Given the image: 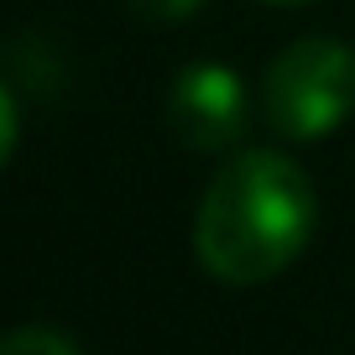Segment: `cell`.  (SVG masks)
Returning <instances> with one entry per match:
<instances>
[{"mask_svg":"<svg viewBox=\"0 0 355 355\" xmlns=\"http://www.w3.org/2000/svg\"><path fill=\"white\" fill-rule=\"evenodd\" d=\"M266 125L288 141H313L355 110V47L340 37H298L261 78Z\"/></svg>","mask_w":355,"mask_h":355,"instance_id":"7a4b0ae2","label":"cell"},{"mask_svg":"<svg viewBox=\"0 0 355 355\" xmlns=\"http://www.w3.org/2000/svg\"><path fill=\"white\" fill-rule=\"evenodd\" d=\"M125 6H131V16H141L152 26H173V21H189L204 0H125Z\"/></svg>","mask_w":355,"mask_h":355,"instance_id":"5b68a950","label":"cell"},{"mask_svg":"<svg viewBox=\"0 0 355 355\" xmlns=\"http://www.w3.org/2000/svg\"><path fill=\"white\" fill-rule=\"evenodd\" d=\"M16 136H21V110H16V94L6 89V78H0V167L11 162Z\"/></svg>","mask_w":355,"mask_h":355,"instance_id":"8992f818","label":"cell"},{"mask_svg":"<svg viewBox=\"0 0 355 355\" xmlns=\"http://www.w3.org/2000/svg\"><path fill=\"white\" fill-rule=\"evenodd\" d=\"M167 125L193 152H230L245 136V84L225 63H189L167 84Z\"/></svg>","mask_w":355,"mask_h":355,"instance_id":"3957f363","label":"cell"},{"mask_svg":"<svg viewBox=\"0 0 355 355\" xmlns=\"http://www.w3.org/2000/svg\"><path fill=\"white\" fill-rule=\"evenodd\" d=\"M319 225L313 178L288 152H235L193 214V256L230 288L272 282L303 256Z\"/></svg>","mask_w":355,"mask_h":355,"instance_id":"6da1fadb","label":"cell"},{"mask_svg":"<svg viewBox=\"0 0 355 355\" xmlns=\"http://www.w3.org/2000/svg\"><path fill=\"white\" fill-rule=\"evenodd\" d=\"M272 6H309V0H272Z\"/></svg>","mask_w":355,"mask_h":355,"instance_id":"52a82bcc","label":"cell"},{"mask_svg":"<svg viewBox=\"0 0 355 355\" xmlns=\"http://www.w3.org/2000/svg\"><path fill=\"white\" fill-rule=\"evenodd\" d=\"M0 355H78V345L53 324H21V329L0 334Z\"/></svg>","mask_w":355,"mask_h":355,"instance_id":"277c9868","label":"cell"}]
</instances>
